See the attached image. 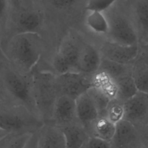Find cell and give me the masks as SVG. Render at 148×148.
<instances>
[{"mask_svg":"<svg viewBox=\"0 0 148 148\" xmlns=\"http://www.w3.org/2000/svg\"><path fill=\"white\" fill-rule=\"evenodd\" d=\"M0 101L23 105L40 117L34 99L32 72L20 70L5 57L0 65Z\"/></svg>","mask_w":148,"mask_h":148,"instance_id":"cell-1","label":"cell"},{"mask_svg":"<svg viewBox=\"0 0 148 148\" xmlns=\"http://www.w3.org/2000/svg\"><path fill=\"white\" fill-rule=\"evenodd\" d=\"M4 53V57L14 66L29 73L43 58L44 46L36 32H23L10 40Z\"/></svg>","mask_w":148,"mask_h":148,"instance_id":"cell-2","label":"cell"},{"mask_svg":"<svg viewBox=\"0 0 148 148\" xmlns=\"http://www.w3.org/2000/svg\"><path fill=\"white\" fill-rule=\"evenodd\" d=\"M45 124L26 107L0 101V138L9 134L34 133Z\"/></svg>","mask_w":148,"mask_h":148,"instance_id":"cell-3","label":"cell"},{"mask_svg":"<svg viewBox=\"0 0 148 148\" xmlns=\"http://www.w3.org/2000/svg\"><path fill=\"white\" fill-rule=\"evenodd\" d=\"M32 72L36 106L41 119L45 124H49L56 102L60 95L57 75L51 71L36 68H34Z\"/></svg>","mask_w":148,"mask_h":148,"instance_id":"cell-4","label":"cell"},{"mask_svg":"<svg viewBox=\"0 0 148 148\" xmlns=\"http://www.w3.org/2000/svg\"><path fill=\"white\" fill-rule=\"evenodd\" d=\"M110 40L124 45L139 44L138 30L131 2L123 0L109 22Z\"/></svg>","mask_w":148,"mask_h":148,"instance_id":"cell-5","label":"cell"},{"mask_svg":"<svg viewBox=\"0 0 148 148\" xmlns=\"http://www.w3.org/2000/svg\"><path fill=\"white\" fill-rule=\"evenodd\" d=\"M125 120L143 134L148 128V94L138 91L133 97L124 103Z\"/></svg>","mask_w":148,"mask_h":148,"instance_id":"cell-6","label":"cell"},{"mask_svg":"<svg viewBox=\"0 0 148 148\" xmlns=\"http://www.w3.org/2000/svg\"><path fill=\"white\" fill-rule=\"evenodd\" d=\"M92 75L77 72H68L57 75L60 95H66L76 99L92 87Z\"/></svg>","mask_w":148,"mask_h":148,"instance_id":"cell-7","label":"cell"},{"mask_svg":"<svg viewBox=\"0 0 148 148\" xmlns=\"http://www.w3.org/2000/svg\"><path fill=\"white\" fill-rule=\"evenodd\" d=\"M112 148H142L145 147L143 133L125 120L116 125L114 136L110 141Z\"/></svg>","mask_w":148,"mask_h":148,"instance_id":"cell-8","label":"cell"},{"mask_svg":"<svg viewBox=\"0 0 148 148\" xmlns=\"http://www.w3.org/2000/svg\"><path fill=\"white\" fill-rule=\"evenodd\" d=\"M77 123H80L77 116L76 99L66 95H60L56 102L49 124L62 128Z\"/></svg>","mask_w":148,"mask_h":148,"instance_id":"cell-9","label":"cell"},{"mask_svg":"<svg viewBox=\"0 0 148 148\" xmlns=\"http://www.w3.org/2000/svg\"><path fill=\"white\" fill-rule=\"evenodd\" d=\"M103 58L124 64H133L139 50V44L124 45L109 40L103 43L99 49Z\"/></svg>","mask_w":148,"mask_h":148,"instance_id":"cell-10","label":"cell"},{"mask_svg":"<svg viewBox=\"0 0 148 148\" xmlns=\"http://www.w3.org/2000/svg\"><path fill=\"white\" fill-rule=\"evenodd\" d=\"M102 57L99 49L90 44L80 45L75 71L93 75L99 69Z\"/></svg>","mask_w":148,"mask_h":148,"instance_id":"cell-11","label":"cell"},{"mask_svg":"<svg viewBox=\"0 0 148 148\" xmlns=\"http://www.w3.org/2000/svg\"><path fill=\"white\" fill-rule=\"evenodd\" d=\"M76 106L78 120L89 135L93 123L99 116L98 109L87 91L76 99Z\"/></svg>","mask_w":148,"mask_h":148,"instance_id":"cell-12","label":"cell"},{"mask_svg":"<svg viewBox=\"0 0 148 148\" xmlns=\"http://www.w3.org/2000/svg\"><path fill=\"white\" fill-rule=\"evenodd\" d=\"M135 21L139 44L148 42V0L130 1Z\"/></svg>","mask_w":148,"mask_h":148,"instance_id":"cell-13","label":"cell"},{"mask_svg":"<svg viewBox=\"0 0 148 148\" xmlns=\"http://www.w3.org/2000/svg\"><path fill=\"white\" fill-rule=\"evenodd\" d=\"M38 148H65L61 130L51 124H45L39 130Z\"/></svg>","mask_w":148,"mask_h":148,"instance_id":"cell-14","label":"cell"},{"mask_svg":"<svg viewBox=\"0 0 148 148\" xmlns=\"http://www.w3.org/2000/svg\"><path fill=\"white\" fill-rule=\"evenodd\" d=\"M60 129L64 135L65 148H82L89 136L86 130L80 123Z\"/></svg>","mask_w":148,"mask_h":148,"instance_id":"cell-15","label":"cell"},{"mask_svg":"<svg viewBox=\"0 0 148 148\" xmlns=\"http://www.w3.org/2000/svg\"><path fill=\"white\" fill-rule=\"evenodd\" d=\"M116 125L106 116L99 115L91 128L89 135L110 142L115 133Z\"/></svg>","mask_w":148,"mask_h":148,"instance_id":"cell-16","label":"cell"},{"mask_svg":"<svg viewBox=\"0 0 148 148\" xmlns=\"http://www.w3.org/2000/svg\"><path fill=\"white\" fill-rule=\"evenodd\" d=\"M92 83L93 87L99 90L110 99L116 98V83L107 73L98 70L92 75Z\"/></svg>","mask_w":148,"mask_h":148,"instance_id":"cell-17","label":"cell"},{"mask_svg":"<svg viewBox=\"0 0 148 148\" xmlns=\"http://www.w3.org/2000/svg\"><path fill=\"white\" fill-rule=\"evenodd\" d=\"M133 64H124L102 58L98 70L107 73L114 80L128 75L132 74Z\"/></svg>","mask_w":148,"mask_h":148,"instance_id":"cell-18","label":"cell"},{"mask_svg":"<svg viewBox=\"0 0 148 148\" xmlns=\"http://www.w3.org/2000/svg\"><path fill=\"white\" fill-rule=\"evenodd\" d=\"M114 81L117 85L116 98L124 103L138 91L132 74L126 75Z\"/></svg>","mask_w":148,"mask_h":148,"instance_id":"cell-19","label":"cell"},{"mask_svg":"<svg viewBox=\"0 0 148 148\" xmlns=\"http://www.w3.org/2000/svg\"><path fill=\"white\" fill-rule=\"evenodd\" d=\"M132 77L138 91L148 94V65L135 60L133 63Z\"/></svg>","mask_w":148,"mask_h":148,"instance_id":"cell-20","label":"cell"},{"mask_svg":"<svg viewBox=\"0 0 148 148\" xmlns=\"http://www.w3.org/2000/svg\"><path fill=\"white\" fill-rule=\"evenodd\" d=\"M87 27L94 32L98 34H108L109 23L100 12H91L86 20Z\"/></svg>","mask_w":148,"mask_h":148,"instance_id":"cell-21","label":"cell"},{"mask_svg":"<svg viewBox=\"0 0 148 148\" xmlns=\"http://www.w3.org/2000/svg\"><path fill=\"white\" fill-rule=\"evenodd\" d=\"M32 133L9 134L0 138V148H24Z\"/></svg>","mask_w":148,"mask_h":148,"instance_id":"cell-22","label":"cell"},{"mask_svg":"<svg viewBox=\"0 0 148 148\" xmlns=\"http://www.w3.org/2000/svg\"><path fill=\"white\" fill-rule=\"evenodd\" d=\"M18 26L23 32H35L40 24V17L35 12H23L18 18Z\"/></svg>","mask_w":148,"mask_h":148,"instance_id":"cell-23","label":"cell"},{"mask_svg":"<svg viewBox=\"0 0 148 148\" xmlns=\"http://www.w3.org/2000/svg\"><path fill=\"white\" fill-rule=\"evenodd\" d=\"M106 116L114 124H116L124 119V102L117 98L110 99L106 110Z\"/></svg>","mask_w":148,"mask_h":148,"instance_id":"cell-24","label":"cell"},{"mask_svg":"<svg viewBox=\"0 0 148 148\" xmlns=\"http://www.w3.org/2000/svg\"><path fill=\"white\" fill-rule=\"evenodd\" d=\"M87 92L96 105L99 115L106 116V108L110 99L99 90L93 86L88 90Z\"/></svg>","mask_w":148,"mask_h":148,"instance_id":"cell-25","label":"cell"},{"mask_svg":"<svg viewBox=\"0 0 148 148\" xmlns=\"http://www.w3.org/2000/svg\"><path fill=\"white\" fill-rule=\"evenodd\" d=\"M119 0H88L86 9L90 12H100L108 9Z\"/></svg>","mask_w":148,"mask_h":148,"instance_id":"cell-26","label":"cell"},{"mask_svg":"<svg viewBox=\"0 0 148 148\" xmlns=\"http://www.w3.org/2000/svg\"><path fill=\"white\" fill-rule=\"evenodd\" d=\"M82 148H112L110 142L93 136H89Z\"/></svg>","mask_w":148,"mask_h":148,"instance_id":"cell-27","label":"cell"},{"mask_svg":"<svg viewBox=\"0 0 148 148\" xmlns=\"http://www.w3.org/2000/svg\"><path fill=\"white\" fill-rule=\"evenodd\" d=\"M136 60L148 65V42L139 44L138 54Z\"/></svg>","mask_w":148,"mask_h":148,"instance_id":"cell-28","label":"cell"},{"mask_svg":"<svg viewBox=\"0 0 148 148\" xmlns=\"http://www.w3.org/2000/svg\"><path fill=\"white\" fill-rule=\"evenodd\" d=\"M39 130L32 134L24 148H38Z\"/></svg>","mask_w":148,"mask_h":148,"instance_id":"cell-29","label":"cell"},{"mask_svg":"<svg viewBox=\"0 0 148 148\" xmlns=\"http://www.w3.org/2000/svg\"><path fill=\"white\" fill-rule=\"evenodd\" d=\"M76 0H50L53 6L57 8L64 9L71 6Z\"/></svg>","mask_w":148,"mask_h":148,"instance_id":"cell-30","label":"cell"},{"mask_svg":"<svg viewBox=\"0 0 148 148\" xmlns=\"http://www.w3.org/2000/svg\"><path fill=\"white\" fill-rule=\"evenodd\" d=\"M7 5V0H1L0 1V13L2 16L5 11Z\"/></svg>","mask_w":148,"mask_h":148,"instance_id":"cell-31","label":"cell"},{"mask_svg":"<svg viewBox=\"0 0 148 148\" xmlns=\"http://www.w3.org/2000/svg\"><path fill=\"white\" fill-rule=\"evenodd\" d=\"M143 135H144L145 142V147H148V128L144 132Z\"/></svg>","mask_w":148,"mask_h":148,"instance_id":"cell-32","label":"cell"},{"mask_svg":"<svg viewBox=\"0 0 148 148\" xmlns=\"http://www.w3.org/2000/svg\"><path fill=\"white\" fill-rule=\"evenodd\" d=\"M142 148H148V147H142Z\"/></svg>","mask_w":148,"mask_h":148,"instance_id":"cell-33","label":"cell"}]
</instances>
